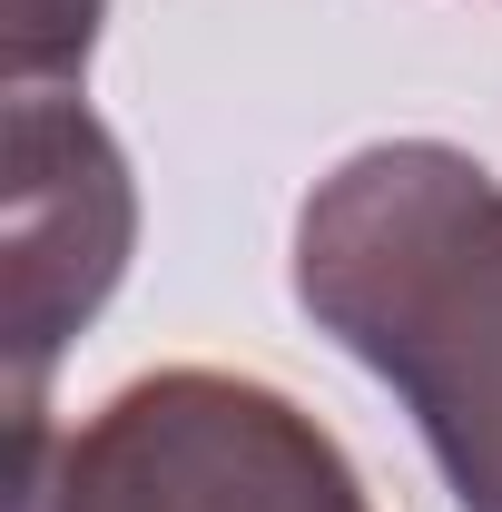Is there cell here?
Masks as SVG:
<instances>
[{"label": "cell", "mask_w": 502, "mask_h": 512, "mask_svg": "<svg viewBox=\"0 0 502 512\" xmlns=\"http://www.w3.org/2000/svg\"><path fill=\"white\" fill-rule=\"evenodd\" d=\"M296 306L434 453L453 512H502V178L453 138H375L296 207Z\"/></svg>", "instance_id": "cell-1"}, {"label": "cell", "mask_w": 502, "mask_h": 512, "mask_svg": "<svg viewBox=\"0 0 502 512\" xmlns=\"http://www.w3.org/2000/svg\"><path fill=\"white\" fill-rule=\"evenodd\" d=\"M10 512H375L296 394L227 365H158L10 463Z\"/></svg>", "instance_id": "cell-2"}, {"label": "cell", "mask_w": 502, "mask_h": 512, "mask_svg": "<svg viewBox=\"0 0 502 512\" xmlns=\"http://www.w3.org/2000/svg\"><path fill=\"white\" fill-rule=\"evenodd\" d=\"M138 256V178L109 119L69 89H10L0 109V365L10 463L50 444V365L119 296Z\"/></svg>", "instance_id": "cell-3"}, {"label": "cell", "mask_w": 502, "mask_h": 512, "mask_svg": "<svg viewBox=\"0 0 502 512\" xmlns=\"http://www.w3.org/2000/svg\"><path fill=\"white\" fill-rule=\"evenodd\" d=\"M99 20H109V0H10V20H0L10 89H60V79H79L89 50H99Z\"/></svg>", "instance_id": "cell-4"}]
</instances>
